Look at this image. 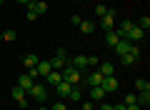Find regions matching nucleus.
Returning a JSON list of instances; mask_svg holds the SVG:
<instances>
[{"mask_svg":"<svg viewBox=\"0 0 150 110\" xmlns=\"http://www.w3.org/2000/svg\"><path fill=\"white\" fill-rule=\"evenodd\" d=\"M125 110H143L140 105H125Z\"/></svg>","mask_w":150,"mask_h":110,"instance_id":"f704fd0d","label":"nucleus"},{"mask_svg":"<svg viewBox=\"0 0 150 110\" xmlns=\"http://www.w3.org/2000/svg\"><path fill=\"white\" fill-rule=\"evenodd\" d=\"M38 60H40L38 55H23V65H25V68H35Z\"/></svg>","mask_w":150,"mask_h":110,"instance_id":"412c9836","label":"nucleus"},{"mask_svg":"<svg viewBox=\"0 0 150 110\" xmlns=\"http://www.w3.org/2000/svg\"><path fill=\"white\" fill-rule=\"evenodd\" d=\"M73 68L85 70V68H90V63H88V58H85V55H75V58H73Z\"/></svg>","mask_w":150,"mask_h":110,"instance_id":"ddd939ff","label":"nucleus"},{"mask_svg":"<svg viewBox=\"0 0 150 110\" xmlns=\"http://www.w3.org/2000/svg\"><path fill=\"white\" fill-rule=\"evenodd\" d=\"M125 38H128L130 43H140V40L145 38V30H143V28H138V25H133V28H130V33H128Z\"/></svg>","mask_w":150,"mask_h":110,"instance_id":"0eeeda50","label":"nucleus"},{"mask_svg":"<svg viewBox=\"0 0 150 110\" xmlns=\"http://www.w3.org/2000/svg\"><path fill=\"white\" fill-rule=\"evenodd\" d=\"M25 18H28V20H30V23H33V20H38V13H35V10H30V8H28V15H25Z\"/></svg>","mask_w":150,"mask_h":110,"instance_id":"c756f323","label":"nucleus"},{"mask_svg":"<svg viewBox=\"0 0 150 110\" xmlns=\"http://www.w3.org/2000/svg\"><path fill=\"white\" fill-rule=\"evenodd\" d=\"M105 13H108V8L103 5V3H98V5H95V15H100V18H103Z\"/></svg>","mask_w":150,"mask_h":110,"instance_id":"bb28decb","label":"nucleus"},{"mask_svg":"<svg viewBox=\"0 0 150 110\" xmlns=\"http://www.w3.org/2000/svg\"><path fill=\"white\" fill-rule=\"evenodd\" d=\"M78 28H80V30L88 35V33H93V30H95V23H93V20H80V25H78Z\"/></svg>","mask_w":150,"mask_h":110,"instance_id":"4be33fe9","label":"nucleus"},{"mask_svg":"<svg viewBox=\"0 0 150 110\" xmlns=\"http://www.w3.org/2000/svg\"><path fill=\"white\" fill-rule=\"evenodd\" d=\"M55 55H60V58H68V53H65V48H58V50H55Z\"/></svg>","mask_w":150,"mask_h":110,"instance_id":"72a5a7b5","label":"nucleus"},{"mask_svg":"<svg viewBox=\"0 0 150 110\" xmlns=\"http://www.w3.org/2000/svg\"><path fill=\"white\" fill-rule=\"evenodd\" d=\"M35 70H38V75H48L50 70V60H38V65H35Z\"/></svg>","mask_w":150,"mask_h":110,"instance_id":"dca6fc26","label":"nucleus"},{"mask_svg":"<svg viewBox=\"0 0 150 110\" xmlns=\"http://www.w3.org/2000/svg\"><path fill=\"white\" fill-rule=\"evenodd\" d=\"M100 88L105 90V93H115V90L120 88V83H118V78H115V75H105V78H103V83H100Z\"/></svg>","mask_w":150,"mask_h":110,"instance_id":"7ed1b4c3","label":"nucleus"},{"mask_svg":"<svg viewBox=\"0 0 150 110\" xmlns=\"http://www.w3.org/2000/svg\"><path fill=\"white\" fill-rule=\"evenodd\" d=\"M70 90H73V85H70L68 80H60V83L55 85V93H58V95H63V98H68V95H70Z\"/></svg>","mask_w":150,"mask_h":110,"instance_id":"1a4fd4ad","label":"nucleus"},{"mask_svg":"<svg viewBox=\"0 0 150 110\" xmlns=\"http://www.w3.org/2000/svg\"><path fill=\"white\" fill-rule=\"evenodd\" d=\"M60 80H63V73H60V70H50V73L45 75V85H53V88L60 83Z\"/></svg>","mask_w":150,"mask_h":110,"instance_id":"6e6552de","label":"nucleus"},{"mask_svg":"<svg viewBox=\"0 0 150 110\" xmlns=\"http://www.w3.org/2000/svg\"><path fill=\"white\" fill-rule=\"evenodd\" d=\"M18 3H20V5H28V3H30V0H18Z\"/></svg>","mask_w":150,"mask_h":110,"instance_id":"e433bc0d","label":"nucleus"},{"mask_svg":"<svg viewBox=\"0 0 150 110\" xmlns=\"http://www.w3.org/2000/svg\"><path fill=\"white\" fill-rule=\"evenodd\" d=\"M105 95H108V93L100 88V85H93V88H90V98H93V100H103Z\"/></svg>","mask_w":150,"mask_h":110,"instance_id":"a211bd4d","label":"nucleus"},{"mask_svg":"<svg viewBox=\"0 0 150 110\" xmlns=\"http://www.w3.org/2000/svg\"><path fill=\"white\" fill-rule=\"evenodd\" d=\"M38 110H50V108H38Z\"/></svg>","mask_w":150,"mask_h":110,"instance_id":"4c0bfd02","label":"nucleus"},{"mask_svg":"<svg viewBox=\"0 0 150 110\" xmlns=\"http://www.w3.org/2000/svg\"><path fill=\"white\" fill-rule=\"evenodd\" d=\"M33 83H35V80H33V78H30V75H28V73L18 78V88H23V90H25V93H28V90L33 88Z\"/></svg>","mask_w":150,"mask_h":110,"instance_id":"9d476101","label":"nucleus"},{"mask_svg":"<svg viewBox=\"0 0 150 110\" xmlns=\"http://www.w3.org/2000/svg\"><path fill=\"white\" fill-rule=\"evenodd\" d=\"M130 48H133V43H130L128 38H120V40L115 43V48H112V50L118 53V55H128V53H130Z\"/></svg>","mask_w":150,"mask_h":110,"instance_id":"39448f33","label":"nucleus"},{"mask_svg":"<svg viewBox=\"0 0 150 110\" xmlns=\"http://www.w3.org/2000/svg\"><path fill=\"white\" fill-rule=\"evenodd\" d=\"M135 88H138V93H150V83L145 78H138L135 80Z\"/></svg>","mask_w":150,"mask_h":110,"instance_id":"6ab92c4d","label":"nucleus"},{"mask_svg":"<svg viewBox=\"0 0 150 110\" xmlns=\"http://www.w3.org/2000/svg\"><path fill=\"white\" fill-rule=\"evenodd\" d=\"M3 3H5V0H0V5H3Z\"/></svg>","mask_w":150,"mask_h":110,"instance_id":"ea45409f","label":"nucleus"},{"mask_svg":"<svg viewBox=\"0 0 150 110\" xmlns=\"http://www.w3.org/2000/svg\"><path fill=\"white\" fill-rule=\"evenodd\" d=\"M83 110H95V105H93V100H88V103H83Z\"/></svg>","mask_w":150,"mask_h":110,"instance_id":"473e14b6","label":"nucleus"},{"mask_svg":"<svg viewBox=\"0 0 150 110\" xmlns=\"http://www.w3.org/2000/svg\"><path fill=\"white\" fill-rule=\"evenodd\" d=\"M50 110H68V105L63 103V100H58V103H53V108Z\"/></svg>","mask_w":150,"mask_h":110,"instance_id":"cd10ccee","label":"nucleus"},{"mask_svg":"<svg viewBox=\"0 0 150 110\" xmlns=\"http://www.w3.org/2000/svg\"><path fill=\"white\" fill-rule=\"evenodd\" d=\"M65 63H68V58H60V55H53V58H50V68L53 70H63Z\"/></svg>","mask_w":150,"mask_h":110,"instance_id":"4468645a","label":"nucleus"},{"mask_svg":"<svg viewBox=\"0 0 150 110\" xmlns=\"http://www.w3.org/2000/svg\"><path fill=\"white\" fill-rule=\"evenodd\" d=\"M120 63H123V65H133V63H135V60H133V58H130V55H120Z\"/></svg>","mask_w":150,"mask_h":110,"instance_id":"c85d7f7f","label":"nucleus"},{"mask_svg":"<svg viewBox=\"0 0 150 110\" xmlns=\"http://www.w3.org/2000/svg\"><path fill=\"white\" fill-rule=\"evenodd\" d=\"M135 25H138V28H143V30L148 33V28H150V18H148V15H143L138 23H135Z\"/></svg>","mask_w":150,"mask_h":110,"instance_id":"a878e982","label":"nucleus"},{"mask_svg":"<svg viewBox=\"0 0 150 110\" xmlns=\"http://www.w3.org/2000/svg\"><path fill=\"white\" fill-rule=\"evenodd\" d=\"M60 73H63V80H68L70 85H80L83 83V70H78V68H73V65H65L63 70H60Z\"/></svg>","mask_w":150,"mask_h":110,"instance_id":"f257e3e1","label":"nucleus"},{"mask_svg":"<svg viewBox=\"0 0 150 110\" xmlns=\"http://www.w3.org/2000/svg\"><path fill=\"white\" fill-rule=\"evenodd\" d=\"M25 8H30V10H35V13H38V18H40V15H43L45 10H48V3H45V0H40V3H28Z\"/></svg>","mask_w":150,"mask_h":110,"instance_id":"f8f14e48","label":"nucleus"},{"mask_svg":"<svg viewBox=\"0 0 150 110\" xmlns=\"http://www.w3.org/2000/svg\"><path fill=\"white\" fill-rule=\"evenodd\" d=\"M80 20H83L80 15H70V23H73V25H80Z\"/></svg>","mask_w":150,"mask_h":110,"instance_id":"2f4dec72","label":"nucleus"},{"mask_svg":"<svg viewBox=\"0 0 150 110\" xmlns=\"http://www.w3.org/2000/svg\"><path fill=\"white\" fill-rule=\"evenodd\" d=\"M30 3H40V0H30Z\"/></svg>","mask_w":150,"mask_h":110,"instance_id":"58836bf2","label":"nucleus"},{"mask_svg":"<svg viewBox=\"0 0 150 110\" xmlns=\"http://www.w3.org/2000/svg\"><path fill=\"white\" fill-rule=\"evenodd\" d=\"M28 95H33L38 103H45V100H48V90H45L43 83H33V88L28 90Z\"/></svg>","mask_w":150,"mask_h":110,"instance_id":"f03ea898","label":"nucleus"},{"mask_svg":"<svg viewBox=\"0 0 150 110\" xmlns=\"http://www.w3.org/2000/svg\"><path fill=\"white\" fill-rule=\"evenodd\" d=\"M103 78H105V75H103L100 70H93V73H88V75H85V85H88V88H93V85H100V83H103Z\"/></svg>","mask_w":150,"mask_h":110,"instance_id":"423d86ee","label":"nucleus"},{"mask_svg":"<svg viewBox=\"0 0 150 110\" xmlns=\"http://www.w3.org/2000/svg\"><path fill=\"white\" fill-rule=\"evenodd\" d=\"M125 105H138V103H135V93L133 95H125Z\"/></svg>","mask_w":150,"mask_h":110,"instance_id":"7c9ffc66","label":"nucleus"},{"mask_svg":"<svg viewBox=\"0 0 150 110\" xmlns=\"http://www.w3.org/2000/svg\"><path fill=\"white\" fill-rule=\"evenodd\" d=\"M100 73H103V75H115V65L105 60V63H100Z\"/></svg>","mask_w":150,"mask_h":110,"instance_id":"5701e85b","label":"nucleus"},{"mask_svg":"<svg viewBox=\"0 0 150 110\" xmlns=\"http://www.w3.org/2000/svg\"><path fill=\"white\" fill-rule=\"evenodd\" d=\"M128 55L135 60V63H138V60L143 58V50H140V45H138V43H133V48H130V53H128Z\"/></svg>","mask_w":150,"mask_h":110,"instance_id":"aec40b11","label":"nucleus"},{"mask_svg":"<svg viewBox=\"0 0 150 110\" xmlns=\"http://www.w3.org/2000/svg\"><path fill=\"white\" fill-rule=\"evenodd\" d=\"M118 40H120V35H118V30H115V28L105 33V43H108L110 48H115V43H118Z\"/></svg>","mask_w":150,"mask_h":110,"instance_id":"f3484780","label":"nucleus"},{"mask_svg":"<svg viewBox=\"0 0 150 110\" xmlns=\"http://www.w3.org/2000/svg\"><path fill=\"white\" fill-rule=\"evenodd\" d=\"M115 15H118V13H115V10H108L105 15L100 18V28H103V30H105V33L115 28Z\"/></svg>","mask_w":150,"mask_h":110,"instance_id":"20e7f679","label":"nucleus"},{"mask_svg":"<svg viewBox=\"0 0 150 110\" xmlns=\"http://www.w3.org/2000/svg\"><path fill=\"white\" fill-rule=\"evenodd\" d=\"M15 38H18V33H15V30H3V33H0V40H8V43H13Z\"/></svg>","mask_w":150,"mask_h":110,"instance_id":"393cba45","label":"nucleus"},{"mask_svg":"<svg viewBox=\"0 0 150 110\" xmlns=\"http://www.w3.org/2000/svg\"><path fill=\"white\" fill-rule=\"evenodd\" d=\"M135 103L145 110V108L150 105V93H135Z\"/></svg>","mask_w":150,"mask_h":110,"instance_id":"2eb2a0df","label":"nucleus"},{"mask_svg":"<svg viewBox=\"0 0 150 110\" xmlns=\"http://www.w3.org/2000/svg\"><path fill=\"white\" fill-rule=\"evenodd\" d=\"M68 98H70V100H80V98H83V88H80V85H73V90H70Z\"/></svg>","mask_w":150,"mask_h":110,"instance_id":"b1692460","label":"nucleus"},{"mask_svg":"<svg viewBox=\"0 0 150 110\" xmlns=\"http://www.w3.org/2000/svg\"><path fill=\"white\" fill-rule=\"evenodd\" d=\"M100 110H112V105H110V103H103V105H100Z\"/></svg>","mask_w":150,"mask_h":110,"instance_id":"c9c22d12","label":"nucleus"},{"mask_svg":"<svg viewBox=\"0 0 150 110\" xmlns=\"http://www.w3.org/2000/svg\"><path fill=\"white\" fill-rule=\"evenodd\" d=\"M133 25H135V23H133V20H128V18H125V20L120 23V25L115 28V30H118V35H120V38H125V35H128V33H130V28H133Z\"/></svg>","mask_w":150,"mask_h":110,"instance_id":"9b49d317","label":"nucleus"}]
</instances>
